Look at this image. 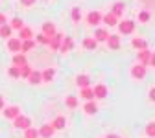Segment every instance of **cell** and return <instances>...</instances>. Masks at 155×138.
I'll use <instances>...</instances> for the list:
<instances>
[{
	"label": "cell",
	"mask_w": 155,
	"mask_h": 138,
	"mask_svg": "<svg viewBox=\"0 0 155 138\" xmlns=\"http://www.w3.org/2000/svg\"><path fill=\"white\" fill-rule=\"evenodd\" d=\"M13 125H15L17 129L26 131V129H30V127H31V120H30L28 116H24V114H18L15 120H13Z\"/></svg>",
	"instance_id": "1"
},
{
	"label": "cell",
	"mask_w": 155,
	"mask_h": 138,
	"mask_svg": "<svg viewBox=\"0 0 155 138\" xmlns=\"http://www.w3.org/2000/svg\"><path fill=\"white\" fill-rule=\"evenodd\" d=\"M133 30H135V22H133V21H122V22L118 24V31L124 33V35H131Z\"/></svg>",
	"instance_id": "2"
},
{
	"label": "cell",
	"mask_w": 155,
	"mask_h": 138,
	"mask_svg": "<svg viewBox=\"0 0 155 138\" xmlns=\"http://www.w3.org/2000/svg\"><path fill=\"white\" fill-rule=\"evenodd\" d=\"M131 75L135 77V79H144V77H146V66L137 63V65L131 68Z\"/></svg>",
	"instance_id": "3"
},
{
	"label": "cell",
	"mask_w": 155,
	"mask_h": 138,
	"mask_svg": "<svg viewBox=\"0 0 155 138\" xmlns=\"http://www.w3.org/2000/svg\"><path fill=\"white\" fill-rule=\"evenodd\" d=\"M72 46H74V41H72V37H63V41H61V44H59V50L57 52H61V53H67V52H70L72 50Z\"/></svg>",
	"instance_id": "4"
},
{
	"label": "cell",
	"mask_w": 155,
	"mask_h": 138,
	"mask_svg": "<svg viewBox=\"0 0 155 138\" xmlns=\"http://www.w3.org/2000/svg\"><path fill=\"white\" fill-rule=\"evenodd\" d=\"M18 41H31V39H33V31H31V28H28V26H24L22 30H18Z\"/></svg>",
	"instance_id": "5"
},
{
	"label": "cell",
	"mask_w": 155,
	"mask_h": 138,
	"mask_svg": "<svg viewBox=\"0 0 155 138\" xmlns=\"http://www.w3.org/2000/svg\"><path fill=\"white\" fill-rule=\"evenodd\" d=\"M63 33H55L52 39H50V43H48V46L54 50V52H57V50H59V44H61V41H63Z\"/></svg>",
	"instance_id": "6"
},
{
	"label": "cell",
	"mask_w": 155,
	"mask_h": 138,
	"mask_svg": "<svg viewBox=\"0 0 155 138\" xmlns=\"http://www.w3.org/2000/svg\"><path fill=\"white\" fill-rule=\"evenodd\" d=\"M87 22H89L91 26L100 24V22H102V13H100V11H91V13L87 15Z\"/></svg>",
	"instance_id": "7"
},
{
	"label": "cell",
	"mask_w": 155,
	"mask_h": 138,
	"mask_svg": "<svg viewBox=\"0 0 155 138\" xmlns=\"http://www.w3.org/2000/svg\"><path fill=\"white\" fill-rule=\"evenodd\" d=\"M76 85L80 87V88H89V87H91V77H89L87 74L78 75V77H76Z\"/></svg>",
	"instance_id": "8"
},
{
	"label": "cell",
	"mask_w": 155,
	"mask_h": 138,
	"mask_svg": "<svg viewBox=\"0 0 155 138\" xmlns=\"http://www.w3.org/2000/svg\"><path fill=\"white\" fill-rule=\"evenodd\" d=\"M45 37H48V39H52L57 31H55V26H54V22H45L43 24V31H41Z\"/></svg>",
	"instance_id": "9"
},
{
	"label": "cell",
	"mask_w": 155,
	"mask_h": 138,
	"mask_svg": "<svg viewBox=\"0 0 155 138\" xmlns=\"http://www.w3.org/2000/svg\"><path fill=\"white\" fill-rule=\"evenodd\" d=\"M107 92H109V90H107V87H105V85H102V83H100V85H96V87L92 88L94 98H100V100H104V98L107 96Z\"/></svg>",
	"instance_id": "10"
},
{
	"label": "cell",
	"mask_w": 155,
	"mask_h": 138,
	"mask_svg": "<svg viewBox=\"0 0 155 138\" xmlns=\"http://www.w3.org/2000/svg\"><path fill=\"white\" fill-rule=\"evenodd\" d=\"M24 65H28L26 55H24V53H21V52L15 53V55H13V66H18V68H21V66H24Z\"/></svg>",
	"instance_id": "11"
},
{
	"label": "cell",
	"mask_w": 155,
	"mask_h": 138,
	"mask_svg": "<svg viewBox=\"0 0 155 138\" xmlns=\"http://www.w3.org/2000/svg\"><path fill=\"white\" fill-rule=\"evenodd\" d=\"M54 127L50 125V124H46V125H43L41 129H39V136H43V138H52L54 136Z\"/></svg>",
	"instance_id": "12"
},
{
	"label": "cell",
	"mask_w": 155,
	"mask_h": 138,
	"mask_svg": "<svg viewBox=\"0 0 155 138\" xmlns=\"http://www.w3.org/2000/svg\"><path fill=\"white\" fill-rule=\"evenodd\" d=\"M107 46L111 50H118L120 48V37L118 35H109L107 37Z\"/></svg>",
	"instance_id": "13"
},
{
	"label": "cell",
	"mask_w": 155,
	"mask_h": 138,
	"mask_svg": "<svg viewBox=\"0 0 155 138\" xmlns=\"http://www.w3.org/2000/svg\"><path fill=\"white\" fill-rule=\"evenodd\" d=\"M124 9H126V4H124V2H114V4H113V11H111V13H113L116 18H120V17L124 15Z\"/></svg>",
	"instance_id": "14"
},
{
	"label": "cell",
	"mask_w": 155,
	"mask_h": 138,
	"mask_svg": "<svg viewBox=\"0 0 155 138\" xmlns=\"http://www.w3.org/2000/svg\"><path fill=\"white\" fill-rule=\"evenodd\" d=\"M52 127H54V131H59V129H65V125H67V120H65V116H57L55 120L50 124Z\"/></svg>",
	"instance_id": "15"
},
{
	"label": "cell",
	"mask_w": 155,
	"mask_h": 138,
	"mask_svg": "<svg viewBox=\"0 0 155 138\" xmlns=\"http://www.w3.org/2000/svg\"><path fill=\"white\" fill-rule=\"evenodd\" d=\"M54 77H55V70H54V68H46V70H43V72H41V79H43V81H46V83L54 81Z\"/></svg>",
	"instance_id": "16"
},
{
	"label": "cell",
	"mask_w": 155,
	"mask_h": 138,
	"mask_svg": "<svg viewBox=\"0 0 155 138\" xmlns=\"http://www.w3.org/2000/svg\"><path fill=\"white\" fill-rule=\"evenodd\" d=\"M150 55H151V52L150 50H140L139 53H137V57H139V65H148V61H150Z\"/></svg>",
	"instance_id": "17"
},
{
	"label": "cell",
	"mask_w": 155,
	"mask_h": 138,
	"mask_svg": "<svg viewBox=\"0 0 155 138\" xmlns=\"http://www.w3.org/2000/svg\"><path fill=\"white\" fill-rule=\"evenodd\" d=\"M8 48H9V52H15V53H18V52H21V41H18L17 37L9 39V41H8Z\"/></svg>",
	"instance_id": "18"
},
{
	"label": "cell",
	"mask_w": 155,
	"mask_h": 138,
	"mask_svg": "<svg viewBox=\"0 0 155 138\" xmlns=\"http://www.w3.org/2000/svg\"><path fill=\"white\" fill-rule=\"evenodd\" d=\"M107 37H109V31L104 30V28H100V30H96V31H94V41H96V43L107 41Z\"/></svg>",
	"instance_id": "19"
},
{
	"label": "cell",
	"mask_w": 155,
	"mask_h": 138,
	"mask_svg": "<svg viewBox=\"0 0 155 138\" xmlns=\"http://www.w3.org/2000/svg\"><path fill=\"white\" fill-rule=\"evenodd\" d=\"M28 81H30L31 85H39V83H43V79H41V72H39V70H31V74L28 75Z\"/></svg>",
	"instance_id": "20"
},
{
	"label": "cell",
	"mask_w": 155,
	"mask_h": 138,
	"mask_svg": "<svg viewBox=\"0 0 155 138\" xmlns=\"http://www.w3.org/2000/svg\"><path fill=\"white\" fill-rule=\"evenodd\" d=\"M131 44H133V48H137L139 52H140V50H148V43L144 41V39H140V37H139V39L135 37L133 41H131Z\"/></svg>",
	"instance_id": "21"
},
{
	"label": "cell",
	"mask_w": 155,
	"mask_h": 138,
	"mask_svg": "<svg viewBox=\"0 0 155 138\" xmlns=\"http://www.w3.org/2000/svg\"><path fill=\"white\" fill-rule=\"evenodd\" d=\"M102 21H104L105 26H116V24H118V18H116L113 13H107L105 17H102Z\"/></svg>",
	"instance_id": "22"
},
{
	"label": "cell",
	"mask_w": 155,
	"mask_h": 138,
	"mask_svg": "<svg viewBox=\"0 0 155 138\" xmlns=\"http://www.w3.org/2000/svg\"><path fill=\"white\" fill-rule=\"evenodd\" d=\"M18 114H21V109L15 107V105H13V107H8V109L4 111V116H6V118H13V120H15Z\"/></svg>",
	"instance_id": "23"
},
{
	"label": "cell",
	"mask_w": 155,
	"mask_h": 138,
	"mask_svg": "<svg viewBox=\"0 0 155 138\" xmlns=\"http://www.w3.org/2000/svg\"><path fill=\"white\" fill-rule=\"evenodd\" d=\"M33 46H35V41H33V39H31V41H22V43H21V53H26V52L33 50Z\"/></svg>",
	"instance_id": "24"
},
{
	"label": "cell",
	"mask_w": 155,
	"mask_h": 138,
	"mask_svg": "<svg viewBox=\"0 0 155 138\" xmlns=\"http://www.w3.org/2000/svg\"><path fill=\"white\" fill-rule=\"evenodd\" d=\"M83 46H85L87 50H96V46H98V43L94 41V37H87L85 41H83Z\"/></svg>",
	"instance_id": "25"
},
{
	"label": "cell",
	"mask_w": 155,
	"mask_h": 138,
	"mask_svg": "<svg viewBox=\"0 0 155 138\" xmlns=\"http://www.w3.org/2000/svg\"><path fill=\"white\" fill-rule=\"evenodd\" d=\"M83 111H85L87 114H94L96 111H98V105H96L94 101H87V103H85V107H83Z\"/></svg>",
	"instance_id": "26"
},
{
	"label": "cell",
	"mask_w": 155,
	"mask_h": 138,
	"mask_svg": "<svg viewBox=\"0 0 155 138\" xmlns=\"http://www.w3.org/2000/svg\"><path fill=\"white\" fill-rule=\"evenodd\" d=\"M81 98H83V100H87V101H92V100H94L92 88H91V87H89V88H81Z\"/></svg>",
	"instance_id": "27"
},
{
	"label": "cell",
	"mask_w": 155,
	"mask_h": 138,
	"mask_svg": "<svg viewBox=\"0 0 155 138\" xmlns=\"http://www.w3.org/2000/svg\"><path fill=\"white\" fill-rule=\"evenodd\" d=\"M9 28L11 30H22L24 28V21H22V18H13L11 24H9Z\"/></svg>",
	"instance_id": "28"
},
{
	"label": "cell",
	"mask_w": 155,
	"mask_h": 138,
	"mask_svg": "<svg viewBox=\"0 0 155 138\" xmlns=\"http://www.w3.org/2000/svg\"><path fill=\"white\" fill-rule=\"evenodd\" d=\"M24 138H39V129L35 127H30L24 131Z\"/></svg>",
	"instance_id": "29"
},
{
	"label": "cell",
	"mask_w": 155,
	"mask_h": 138,
	"mask_svg": "<svg viewBox=\"0 0 155 138\" xmlns=\"http://www.w3.org/2000/svg\"><path fill=\"white\" fill-rule=\"evenodd\" d=\"M70 15H72V21L74 22H80L81 21V9L80 8H72V13Z\"/></svg>",
	"instance_id": "30"
},
{
	"label": "cell",
	"mask_w": 155,
	"mask_h": 138,
	"mask_svg": "<svg viewBox=\"0 0 155 138\" xmlns=\"http://www.w3.org/2000/svg\"><path fill=\"white\" fill-rule=\"evenodd\" d=\"M65 103H67V107L74 109V107H78V98H76V96H67V100H65Z\"/></svg>",
	"instance_id": "31"
},
{
	"label": "cell",
	"mask_w": 155,
	"mask_h": 138,
	"mask_svg": "<svg viewBox=\"0 0 155 138\" xmlns=\"http://www.w3.org/2000/svg\"><path fill=\"white\" fill-rule=\"evenodd\" d=\"M31 66L30 65H24V66H21V77H24V79H28V75L31 74Z\"/></svg>",
	"instance_id": "32"
},
{
	"label": "cell",
	"mask_w": 155,
	"mask_h": 138,
	"mask_svg": "<svg viewBox=\"0 0 155 138\" xmlns=\"http://www.w3.org/2000/svg\"><path fill=\"white\" fill-rule=\"evenodd\" d=\"M11 35V28H9V24H4V26H0V37H9Z\"/></svg>",
	"instance_id": "33"
},
{
	"label": "cell",
	"mask_w": 155,
	"mask_h": 138,
	"mask_svg": "<svg viewBox=\"0 0 155 138\" xmlns=\"http://www.w3.org/2000/svg\"><path fill=\"white\" fill-rule=\"evenodd\" d=\"M146 134H148L150 138H155V122H150V124L146 125Z\"/></svg>",
	"instance_id": "34"
},
{
	"label": "cell",
	"mask_w": 155,
	"mask_h": 138,
	"mask_svg": "<svg viewBox=\"0 0 155 138\" xmlns=\"http://www.w3.org/2000/svg\"><path fill=\"white\" fill-rule=\"evenodd\" d=\"M35 41H37V43H41V44H48V43H50V39L45 37L43 33H39V35H35Z\"/></svg>",
	"instance_id": "35"
},
{
	"label": "cell",
	"mask_w": 155,
	"mask_h": 138,
	"mask_svg": "<svg viewBox=\"0 0 155 138\" xmlns=\"http://www.w3.org/2000/svg\"><path fill=\"white\" fill-rule=\"evenodd\" d=\"M9 75L15 77V79H17V77H21V68H18V66H11L9 68Z\"/></svg>",
	"instance_id": "36"
},
{
	"label": "cell",
	"mask_w": 155,
	"mask_h": 138,
	"mask_svg": "<svg viewBox=\"0 0 155 138\" xmlns=\"http://www.w3.org/2000/svg\"><path fill=\"white\" fill-rule=\"evenodd\" d=\"M150 21V13L148 11H140L139 13V22H148Z\"/></svg>",
	"instance_id": "37"
},
{
	"label": "cell",
	"mask_w": 155,
	"mask_h": 138,
	"mask_svg": "<svg viewBox=\"0 0 155 138\" xmlns=\"http://www.w3.org/2000/svg\"><path fill=\"white\" fill-rule=\"evenodd\" d=\"M148 96H150V101H153V103H155V87H151V88H150Z\"/></svg>",
	"instance_id": "38"
},
{
	"label": "cell",
	"mask_w": 155,
	"mask_h": 138,
	"mask_svg": "<svg viewBox=\"0 0 155 138\" xmlns=\"http://www.w3.org/2000/svg\"><path fill=\"white\" fill-rule=\"evenodd\" d=\"M21 4H22V6H26V8H30V6H33V4H35V0H21Z\"/></svg>",
	"instance_id": "39"
},
{
	"label": "cell",
	"mask_w": 155,
	"mask_h": 138,
	"mask_svg": "<svg viewBox=\"0 0 155 138\" xmlns=\"http://www.w3.org/2000/svg\"><path fill=\"white\" fill-rule=\"evenodd\" d=\"M148 65H151V66L155 68V52H151V55H150V61H148Z\"/></svg>",
	"instance_id": "40"
},
{
	"label": "cell",
	"mask_w": 155,
	"mask_h": 138,
	"mask_svg": "<svg viewBox=\"0 0 155 138\" xmlns=\"http://www.w3.org/2000/svg\"><path fill=\"white\" fill-rule=\"evenodd\" d=\"M4 24H6V15L0 13V26H4Z\"/></svg>",
	"instance_id": "41"
},
{
	"label": "cell",
	"mask_w": 155,
	"mask_h": 138,
	"mask_svg": "<svg viewBox=\"0 0 155 138\" xmlns=\"http://www.w3.org/2000/svg\"><path fill=\"white\" fill-rule=\"evenodd\" d=\"M2 109H4V98L0 96V111H2Z\"/></svg>",
	"instance_id": "42"
},
{
	"label": "cell",
	"mask_w": 155,
	"mask_h": 138,
	"mask_svg": "<svg viewBox=\"0 0 155 138\" xmlns=\"http://www.w3.org/2000/svg\"><path fill=\"white\" fill-rule=\"evenodd\" d=\"M107 138H122V136H120V134H109Z\"/></svg>",
	"instance_id": "43"
}]
</instances>
